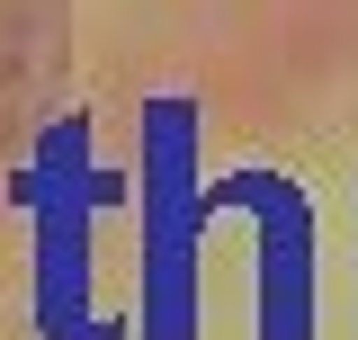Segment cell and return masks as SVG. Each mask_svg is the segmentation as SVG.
Masks as SVG:
<instances>
[{
	"label": "cell",
	"instance_id": "obj_1",
	"mask_svg": "<svg viewBox=\"0 0 358 340\" xmlns=\"http://www.w3.org/2000/svg\"><path fill=\"white\" fill-rule=\"evenodd\" d=\"M18 206L36 215V313L54 340H72L90 323L81 313V269H90V143H81V117H54L36 134V153L18 170Z\"/></svg>",
	"mask_w": 358,
	"mask_h": 340
},
{
	"label": "cell",
	"instance_id": "obj_2",
	"mask_svg": "<svg viewBox=\"0 0 358 340\" xmlns=\"http://www.w3.org/2000/svg\"><path fill=\"white\" fill-rule=\"evenodd\" d=\"M143 287H152V332L179 340L188 323V233H197V197H188V126L162 117L143 143Z\"/></svg>",
	"mask_w": 358,
	"mask_h": 340
}]
</instances>
